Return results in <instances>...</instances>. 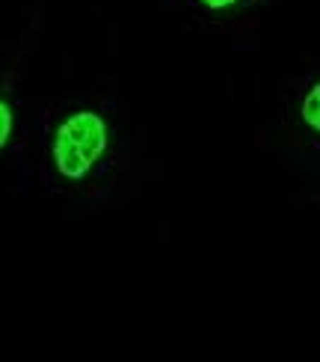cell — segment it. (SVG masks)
<instances>
[{"label":"cell","instance_id":"cell-1","mask_svg":"<svg viewBox=\"0 0 320 362\" xmlns=\"http://www.w3.org/2000/svg\"><path fill=\"white\" fill-rule=\"evenodd\" d=\"M107 146H110V134L104 119L95 110H78L57 128L51 158L63 178L83 181L104 158Z\"/></svg>","mask_w":320,"mask_h":362},{"label":"cell","instance_id":"cell-2","mask_svg":"<svg viewBox=\"0 0 320 362\" xmlns=\"http://www.w3.org/2000/svg\"><path fill=\"white\" fill-rule=\"evenodd\" d=\"M300 116L314 134H320V83H314L306 98H302V107H300Z\"/></svg>","mask_w":320,"mask_h":362},{"label":"cell","instance_id":"cell-4","mask_svg":"<svg viewBox=\"0 0 320 362\" xmlns=\"http://www.w3.org/2000/svg\"><path fill=\"white\" fill-rule=\"evenodd\" d=\"M199 4H205L208 9H228V6H235L237 0H199Z\"/></svg>","mask_w":320,"mask_h":362},{"label":"cell","instance_id":"cell-3","mask_svg":"<svg viewBox=\"0 0 320 362\" xmlns=\"http://www.w3.org/2000/svg\"><path fill=\"white\" fill-rule=\"evenodd\" d=\"M12 128H15V116H12V107L6 101H0V148H4L12 137Z\"/></svg>","mask_w":320,"mask_h":362}]
</instances>
